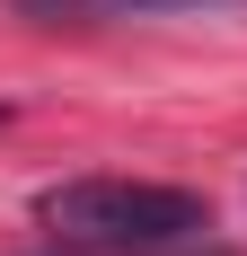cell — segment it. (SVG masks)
<instances>
[{
	"instance_id": "obj_1",
	"label": "cell",
	"mask_w": 247,
	"mask_h": 256,
	"mask_svg": "<svg viewBox=\"0 0 247 256\" xmlns=\"http://www.w3.org/2000/svg\"><path fill=\"white\" fill-rule=\"evenodd\" d=\"M62 238L88 248H176V238L212 230V204L186 186H150V177H71L36 204Z\"/></svg>"
},
{
	"instance_id": "obj_2",
	"label": "cell",
	"mask_w": 247,
	"mask_h": 256,
	"mask_svg": "<svg viewBox=\"0 0 247 256\" xmlns=\"http://www.w3.org/2000/svg\"><path fill=\"white\" fill-rule=\"evenodd\" d=\"M132 9H194V0H132Z\"/></svg>"
},
{
	"instance_id": "obj_3",
	"label": "cell",
	"mask_w": 247,
	"mask_h": 256,
	"mask_svg": "<svg viewBox=\"0 0 247 256\" xmlns=\"http://www.w3.org/2000/svg\"><path fill=\"white\" fill-rule=\"evenodd\" d=\"M0 115H9V106H0Z\"/></svg>"
}]
</instances>
